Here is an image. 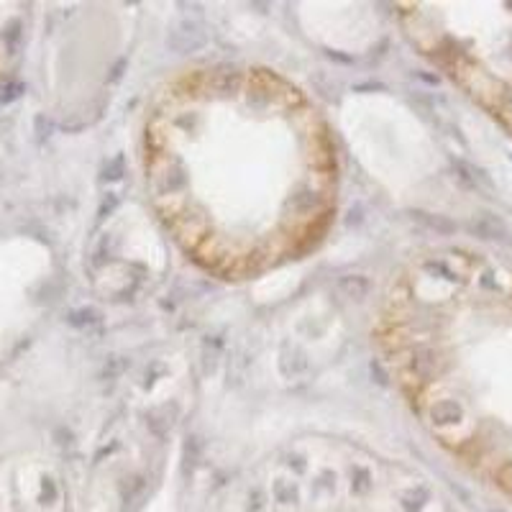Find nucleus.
<instances>
[{
	"label": "nucleus",
	"mask_w": 512,
	"mask_h": 512,
	"mask_svg": "<svg viewBox=\"0 0 512 512\" xmlns=\"http://www.w3.org/2000/svg\"><path fill=\"white\" fill-rule=\"evenodd\" d=\"M141 157L159 221L223 280L292 262L333 221L331 128L303 90L264 67L213 64L164 82Z\"/></svg>",
	"instance_id": "obj_1"
}]
</instances>
